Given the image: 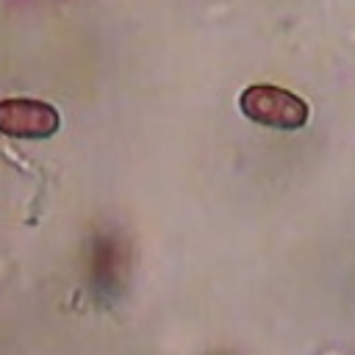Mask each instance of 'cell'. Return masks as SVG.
Returning <instances> with one entry per match:
<instances>
[{
	"instance_id": "cell-1",
	"label": "cell",
	"mask_w": 355,
	"mask_h": 355,
	"mask_svg": "<svg viewBox=\"0 0 355 355\" xmlns=\"http://www.w3.org/2000/svg\"><path fill=\"white\" fill-rule=\"evenodd\" d=\"M239 108L255 125L272 130H300L311 119V108L302 97L272 83H252L239 94Z\"/></svg>"
},
{
	"instance_id": "cell-2",
	"label": "cell",
	"mask_w": 355,
	"mask_h": 355,
	"mask_svg": "<svg viewBox=\"0 0 355 355\" xmlns=\"http://www.w3.org/2000/svg\"><path fill=\"white\" fill-rule=\"evenodd\" d=\"M89 283L92 291L105 302H114L128 291L130 247L119 233L108 230L94 236L89 247Z\"/></svg>"
},
{
	"instance_id": "cell-3",
	"label": "cell",
	"mask_w": 355,
	"mask_h": 355,
	"mask_svg": "<svg viewBox=\"0 0 355 355\" xmlns=\"http://www.w3.org/2000/svg\"><path fill=\"white\" fill-rule=\"evenodd\" d=\"M61 128L55 105L33 97L0 100V133L11 139H50Z\"/></svg>"
},
{
	"instance_id": "cell-4",
	"label": "cell",
	"mask_w": 355,
	"mask_h": 355,
	"mask_svg": "<svg viewBox=\"0 0 355 355\" xmlns=\"http://www.w3.org/2000/svg\"><path fill=\"white\" fill-rule=\"evenodd\" d=\"M216 355H230V352H216Z\"/></svg>"
}]
</instances>
